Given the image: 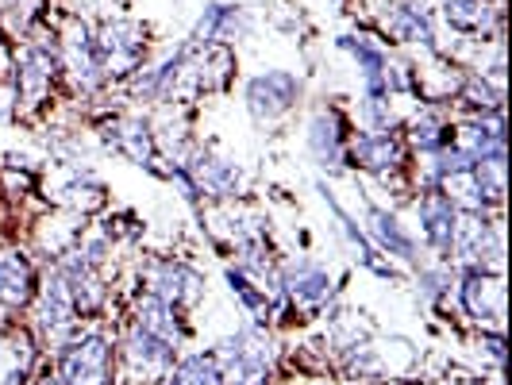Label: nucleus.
<instances>
[{"label": "nucleus", "mask_w": 512, "mask_h": 385, "mask_svg": "<svg viewBox=\"0 0 512 385\" xmlns=\"http://www.w3.org/2000/svg\"><path fill=\"white\" fill-rule=\"evenodd\" d=\"M58 51H62V70L74 77V85L81 93H97L108 81L101 47H97V31L85 20H74L66 27V35L58 39Z\"/></svg>", "instance_id": "5"}, {"label": "nucleus", "mask_w": 512, "mask_h": 385, "mask_svg": "<svg viewBox=\"0 0 512 385\" xmlns=\"http://www.w3.org/2000/svg\"><path fill=\"white\" fill-rule=\"evenodd\" d=\"M216 359L224 366V378L235 385H266L274 374V343L262 335L258 324H247L220 343Z\"/></svg>", "instance_id": "2"}, {"label": "nucleus", "mask_w": 512, "mask_h": 385, "mask_svg": "<svg viewBox=\"0 0 512 385\" xmlns=\"http://www.w3.org/2000/svg\"><path fill=\"white\" fill-rule=\"evenodd\" d=\"M120 362H124V374L131 382H162L178 362V343H170V339H162V335L135 324L120 339Z\"/></svg>", "instance_id": "3"}, {"label": "nucleus", "mask_w": 512, "mask_h": 385, "mask_svg": "<svg viewBox=\"0 0 512 385\" xmlns=\"http://www.w3.org/2000/svg\"><path fill=\"white\" fill-rule=\"evenodd\" d=\"M478 347H482V351H486L497 366L505 362V335H501V332H482V335H478Z\"/></svg>", "instance_id": "30"}, {"label": "nucleus", "mask_w": 512, "mask_h": 385, "mask_svg": "<svg viewBox=\"0 0 512 385\" xmlns=\"http://www.w3.org/2000/svg\"><path fill=\"white\" fill-rule=\"evenodd\" d=\"M366 231H370V243L382 251L385 258H401L405 266H420V243L389 208L382 205H366Z\"/></svg>", "instance_id": "12"}, {"label": "nucleus", "mask_w": 512, "mask_h": 385, "mask_svg": "<svg viewBox=\"0 0 512 385\" xmlns=\"http://www.w3.org/2000/svg\"><path fill=\"white\" fill-rule=\"evenodd\" d=\"M97 47H101L108 77L135 74L147 62V27L135 24V20H108L97 31Z\"/></svg>", "instance_id": "8"}, {"label": "nucleus", "mask_w": 512, "mask_h": 385, "mask_svg": "<svg viewBox=\"0 0 512 385\" xmlns=\"http://www.w3.org/2000/svg\"><path fill=\"white\" fill-rule=\"evenodd\" d=\"M308 151L320 166H343V154H347V143H351V131H347V120L335 112V108H320L312 120H308Z\"/></svg>", "instance_id": "16"}, {"label": "nucleus", "mask_w": 512, "mask_h": 385, "mask_svg": "<svg viewBox=\"0 0 512 385\" xmlns=\"http://www.w3.org/2000/svg\"><path fill=\"white\" fill-rule=\"evenodd\" d=\"M320 197H324V205H328V208L335 212V220H339V231H343V239H347V243L355 247V255H359L362 266H366L370 274H378V278H393L397 270H393L389 262H382V251H378V247L370 243V235H366V231H362L359 224H355V216H351L347 208H343L339 201H335L332 189H328V185H320Z\"/></svg>", "instance_id": "21"}, {"label": "nucleus", "mask_w": 512, "mask_h": 385, "mask_svg": "<svg viewBox=\"0 0 512 385\" xmlns=\"http://www.w3.org/2000/svg\"><path fill=\"white\" fill-rule=\"evenodd\" d=\"M35 332L43 343H51V347H62V343H70L77 335V308H74V297H70V289L62 282V274L54 270L47 282L39 285V293H35Z\"/></svg>", "instance_id": "4"}, {"label": "nucleus", "mask_w": 512, "mask_h": 385, "mask_svg": "<svg viewBox=\"0 0 512 385\" xmlns=\"http://www.w3.org/2000/svg\"><path fill=\"white\" fill-rule=\"evenodd\" d=\"M185 170L197 178L201 197L228 201V197H235V193L243 189V174H239V166L228 162V158H220V154H212V151H193L189 158H185Z\"/></svg>", "instance_id": "17"}, {"label": "nucleus", "mask_w": 512, "mask_h": 385, "mask_svg": "<svg viewBox=\"0 0 512 385\" xmlns=\"http://www.w3.org/2000/svg\"><path fill=\"white\" fill-rule=\"evenodd\" d=\"M162 385H224V366L216 355H185L174 362V370L162 378Z\"/></svg>", "instance_id": "24"}, {"label": "nucleus", "mask_w": 512, "mask_h": 385, "mask_svg": "<svg viewBox=\"0 0 512 385\" xmlns=\"http://www.w3.org/2000/svg\"><path fill=\"white\" fill-rule=\"evenodd\" d=\"M224 278H228L231 297H235L239 305L247 308V312H251V316L258 320V324H266V320H270V312H274L270 297H266V289H262L255 278H247L239 266H228V270H224Z\"/></svg>", "instance_id": "26"}, {"label": "nucleus", "mask_w": 512, "mask_h": 385, "mask_svg": "<svg viewBox=\"0 0 512 385\" xmlns=\"http://www.w3.org/2000/svg\"><path fill=\"white\" fill-rule=\"evenodd\" d=\"M409 143L420 154H436V151H443L447 143H455V131L443 120V112H432V108H428V112H420L409 124Z\"/></svg>", "instance_id": "25"}, {"label": "nucleus", "mask_w": 512, "mask_h": 385, "mask_svg": "<svg viewBox=\"0 0 512 385\" xmlns=\"http://www.w3.org/2000/svg\"><path fill=\"white\" fill-rule=\"evenodd\" d=\"M104 139L112 151H120L124 158H131L135 166H154L158 162V147H154V131L147 120L139 116H112L104 124Z\"/></svg>", "instance_id": "18"}, {"label": "nucleus", "mask_w": 512, "mask_h": 385, "mask_svg": "<svg viewBox=\"0 0 512 385\" xmlns=\"http://www.w3.org/2000/svg\"><path fill=\"white\" fill-rule=\"evenodd\" d=\"M382 24L397 43L436 47V20H432L424 0H389L382 12Z\"/></svg>", "instance_id": "14"}, {"label": "nucleus", "mask_w": 512, "mask_h": 385, "mask_svg": "<svg viewBox=\"0 0 512 385\" xmlns=\"http://www.w3.org/2000/svg\"><path fill=\"white\" fill-rule=\"evenodd\" d=\"M54 374L62 385H112L116 343L104 332H77L70 343L54 347Z\"/></svg>", "instance_id": "1"}, {"label": "nucleus", "mask_w": 512, "mask_h": 385, "mask_svg": "<svg viewBox=\"0 0 512 385\" xmlns=\"http://www.w3.org/2000/svg\"><path fill=\"white\" fill-rule=\"evenodd\" d=\"M416 216H420L424 243L443 262H451V243H455V224H459V208L451 205V197L439 189H424V197L416 201Z\"/></svg>", "instance_id": "11"}, {"label": "nucleus", "mask_w": 512, "mask_h": 385, "mask_svg": "<svg viewBox=\"0 0 512 385\" xmlns=\"http://www.w3.org/2000/svg\"><path fill=\"white\" fill-rule=\"evenodd\" d=\"M416 285H420V297L436 305V301H447V297H451L455 274L447 270V262H439V266H416Z\"/></svg>", "instance_id": "28"}, {"label": "nucleus", "mask_w": 512, "mask_h": 385, "mask_svg": "<svg viewBox=\"0 0 512 385\" xmlns=\"http://www.w3.org/2000/svg\"><path fill=\"white\" fill-rule=\"evenodd\" d=\"M39 293V274L31 266V258L20 247H4L0 251V308L8 312H24Z\"/></svg>", "instance_id": "13"}, {"label": "nucleus", "mask_w": 512, "mask_h": 385, "mask_svg": "<svg viewBox=\"0 0 512 385\" xmlns=\"http://www.w3.org/2000/svg\"><path fill=\"white\" fill-rule=\"evenodd\" d=\"M189 51H193V47H181V51L166 54L158 66H139L128 81L131 97H135V101H166V97L174 93V81H178V74L185 70V62H189Z\"/></svg>", "instance_id": "19"}, {"label": "nucleus", "mask_w": 512, "mask_h": 385, "mask_svg": "<svg viewBox=\"0 0 512 385\" xmlns=\"http://www.w3.org/2000/svg\"><path fill=\"white\" fill-rule=\"evenodd\" d=\"M305 85L297 74H285V70H266V74H255L243 89V101H247V112L255 120H282L289 116L297 101H301Z\"/></svg>", "instance_id": "7"}, {"label": "nucleus", "mask_w": 512, "mask_h": 385, "mask_svg": "<svg viewBox=\"0 0 512 385\" xmlns=\"http://www.w3.org/2000/svg\"><path fill=\"white\" fill-rule=\"evenodd\" d=\"M251 31V16L239 8V4H208L201 12V20L193 27V43L208 47V43H231V39H243Z\"/></svg>", "instance_id": "20"}, {"label": "nucleus", "mask_w": 512, "mask_h": 385, "mask_svg": "<svg viewBox=\"0 0 512 385\" xmlns=\"http://www.w3.org/2000/svg\"><path fill=\"white\" fill-rule=\"evenodd\" d=\"M455 97H459L474 116H497V112H501V89L489 85L486 74H466L459 81V89H455Z\"/></svg>", "instance_id": "27"}, {"label": "nucleus", "mask_w": 512, "mask_h": 385, "mask_svg": "<svg viewBox=\"0 0 512 385\" xmlns=\"http://www.w3.org/2000/svg\"><path fill=\"white\" fill-rule=\"evenodd\" d=\"M43 16V4L39 0H12L8 8H4V27L12 31V35H31L35 31V20Z\"/></svg>", "instance_id": "29"}, {"label": "nucleus", "mask_w": 512, "mask_h": 385, "mask_svg": "<svg viewBox=\"0 0 512 385\" xmlns=\"http://www.w3.org/2000/svg\"><path fill=\"white\" fill-rule=\"evenodd\" d=\"M316 385H332V382H316Z\"/></svg>", "instance_id": "31"}, {"label": "nucleus", "mask_w": 512, "mask_h": 385, "mask_svg": "<svg viewBox=\"0 0 512 385\" xmlns=\"http://www.w3.org/2000/svg\"><path fill=\"white\" fill-rule=\"evenodd\" d=\"M147 293L154 297H162V301H170V305H197L201 301V293H205V278L193 270V266H185L178 258H158L147 266Z\"/></svg>", "instance_id": "10"}, {"label": "nucleus", "mask_w": 512, "mask_h": 385, "mask_svg": "<svg viewBox=\"0 0 512 385\" xmlns=\"http://www.w3.org/2000/svg\"><path fill=\"white\" fill-rule=\"evenodd\" d=\"M443 20L459 35H489L501 27V8L493 0H443Z\"/></svg>", "instance_id": "23"}, {"label": "nucleus", "mask_w": 512, "mask_h": 385, "mask_svg": "<svg viewBox=\"0 0 512 385\" xmlns=\"http://www.w3.org/2000/svg\"><path fill=\"white\" fill-rule=\"evenodd\" d=\"M343 162L355 166V170H366V174L389 178V174L405 162V143H401L393 131H359V135L347 143Z\"/></svg>", "instance_id": "9"}, {"label": "nucleus", "mask_w": 512, "mask_h": 385, "mask_svg": "<svg viewBox=\"0 0 512 385\" xmlns=\"http://www.w3.org/2000/svg\"><path fill=\"white\" fill-rule=\"evenodd\" d=\"M455 297L470 320L486 324V320L501 316V285L493 282L489 270L482 266H462V274L455 278Z\"/></svg>", "instance_id": "15"}, {"label": "nucleus", "mask_w": 512, "mask_h": 385, "mask_svg": "<svg viewBox=\"0 0 512 385\" xmlns=\"http://www.w3.org/2000/svg\"><path fill=\"white\" fill-rule=\"evenodd\" d=\"M278 289L285 305H293L297 312H320L335 297L332 274L312 258H289L278 270Z\"/></svg>", "instance_id": "6"}, {"label": "nucleus", "mask_w": 512, "mask_h": 385, "mask_svg": "<svg viewBox=\"0 0 512 385\" xmlns=\"http://www.w3.org/2000/svg\"><path fill=\"white\" fill-rule=\"evenodd\" d=\"M135 324L154 335H162V339H170V343H185V335H189V324H185L181 308L162 301V297H154V293L135 301Z\"/></svg>", "instance_id": "22"}]
</instances>
